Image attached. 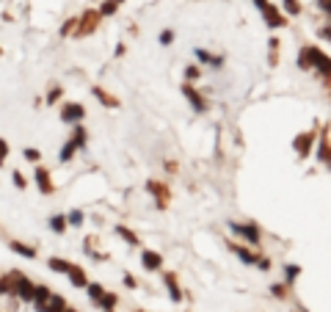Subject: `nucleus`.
Listing matches in <instances>:
<instances>
[{"mask_svg": "<svg viewBox=\"0 0 331 312\" xmlns=\"http://www.w3.org/2000/svg\"><path fill=\"white\" fill-rule=\"evenodd\" d=\"M50 268H52V271H64V274H67V271H69V263H67V260H56V257H52V260H50Z\"/></svg>", "mask_w": 331, "mask_h": 312, "instance_id": "15", "label": "nucleus"}, {"mask_svg": "<svg viewBox=\"0 0 331 312\" xmlns=\"http://www.w3.org/2000/svg\"><path fill=\"white\" fill-rule=\"evenodd\" d=\"M138 312H141V309H138Z\"/></svg>", "mask_w": 331, "mask_h": 312, "instance_id": "33", "label": "nucleus"}, {"mask_svg": "<svg viewBox=\"0 0 331 312\" xmlns=\"http://www.w3.org/2000/svg\"><path fill=\"white\" fill-rule=\"evenodd\" d=\"M185 75H188V80H196V78H199V67H191Z\"/></svg>", "mask_w": 331, "mask_h": 312, "instance_id": "25", "label": "nucleus"}, {"mask_svg": "<svg viewBox=\"0 0 331 312\" xmlns=\"http://www.w3.org/2000/svg\"><path fill=\"white\" fill-rule=\"evenodd\" d=\"M67 274H69V279H72L75 282V285H86V274H83V271L80 268H75V266H69V271H67Z\"/></svg>", "mask_w": 331, "mask_h": 312, "instance_id": "13", "label": "nucleus"}, {"mask_svg": "<svg viewBox=\"0 0 331 312\" xmlns=\"http://www.w3.org/2000/svg\"><path fill=\"white\" fill-rule=\"evenodd\" d=\"M312 141H315V133H304V135H298V138L293 141V146H295V152H298V158H306V155H309Z\"/></svg>", "mask_w": 331, "mask_h": 312, "instance_id": "3", "label": "nucleus"}, {"mask_svg": "<svg viewBox=\"0 0 331 312\" xmlns=\"http://www.w3.org/2000/svg\"><path fill=\"white\" fill-rule=\"evenodd\" d=\"M320 9L326 11V14L331 17V0H320Z\"/></svg>", "mask_w": 331, "mask_h": 312, "instance_id": "26", "label": "nucleus"}, {"mask_svg": "<svg viewBox=\"0 0 331 312\" xmlns=\"http://www.w3.org/2000/svg\"><path fill=\"white\" fill-rule=\"evenodd\" d=\"M11 249L20 251V254H25V257H36V249H25V246H20V243H11Z\"/></svg>", "mask_w": 331, "mask_h": 312, "instance_id": "16", "label": "nucleus"}, {"mask_svg": "<svg viewBox=\"0 0 331 312\" xmlns=\"http://www.w3.org/2000/svg\"><path fill=\"white\" fill-rule=\"evenodd\" d=\"M320 36H323V39H328V42H331V28H320Z\"/></svg>", "mask_w": 331, "mask_h": 312, "instance_id": "30", "label": "nucleus"}, {"mask_svg": "<svg viewBox=\"0 0 331 312\" xmlns=\"http://www.w3.org/2000/svg\"><path fill=\"white\" fill-rule=\"evenodd\" d=\"M58 97H61V89H52V91H50V97H47V99H50V102H56Z\"/></svg>", "mask_w": 331, "mask_h": 312, "instance_id": "29", "label": "nucleus"}, {"mask_svg": "<svg viewBox=\"0 0 331 312\" xmlns=\"http://www.w3.org/2000/svg\"><path fill=\"white\" fill-rule=\"evenodd\" d=\"M165 282H169V293H171V298H174V301H180L182 293H180V287H177V276H174V274H165Z\"/></svg>", "mask_w": 331, "mask_h": 312, "instance_id": "10", "label": "nucleus"}, {"mask_svg": "<svg viewBox=\"0 0 331 312\" xmlns=\"http://www.w3.org/2000/svg\"><path fill=\"white\" fill-rule=\"evenodd\" d=\"M160 42H163V44H171V42H174V33H171V31H163V33H160Z\"/></svg>", "mask_w": 331, "mask_h": 312, "instance_id": "23", "label": "nucleus"}, {"mask_svg": "<svg viewBox=\"0 0 331 312\" xmlns=\"http://www.w3.org/2000/svg\"><path fill=\"white\" fill-rule=\"evenodd\" d=\"M116 232H119V235H124V238H127V240H130V243H133V246H135V243H138V238H135V235H133V232H130V229H124V227H116Z\"/></svg>", "mask_w": 331, "mask_h": 312, "instance_id": "19", "label": "nucleus"}, {"mask_svg": "<svg viewBox=\"0 0 331 312\" xmlns=\"http://www.w3.org/2000/svg\"><path fill=\"white\" fill-rule=\"evenodd\" d=\"M144 266L149 268V271H157L163 266V257L157 254V251H144Z\"/></svg>", "mask_w": 331, "mask_h": 312, "instance_id": "7", "label": "nucleus"}, {"mask_svg": "<svg viewBox=\"0 0 331 312\" xmlns=\"http://www.w3.org/2000/svg\"><path fill=\"white\" fill-rule=\"evenodd\" d=\"M146 191H152L157 196V204H160V207H165V204H169V188L165 185H160V182H146Z\"/></svg>", "mask_w": 331, "mask_h": 312, "instance_id": "5", "label": "nucleus"}, {"mask_svg": "<svg viewBox=\"0 0 331 312\" xmlns=\"http://www.w3.org/2000/svg\"><path fill=\"white\" fill-rule=\"evenodd\" d=\"M298 67H301V69H312V67H315L320 75L331 78V58L326 56V53H320L317 47H304V50H301Z\"/></svg>", "mask_w": 331, "mask_h": 312, "instance_id": "1", "label": "nucleus"}, {"mask_svg": "<svg viewBox=\"0 0 331 312\" xmlns=\"http://www.w3.org/2000/svg\"><path fill=\"white\" fill-rule=\"evenodd\" d=\"M52 229H56V232H64V219H61V216L52 219Z\"/></svg>", "mask_w": 331, "mask_h": 312, "instance_id": "24", "label": "nucleus"}, {"mask_svg": "<svg viewBox=\"0 0 331 312\" xmlns=\"http://www.w3.org/2000/svg\"><path fill=\"white\" fill-rule=\"evenodd\" d=\"M88 293H91V298H94V301H99V298L105 296V290H102L99 285H88Z\"/></svg>", "mask_w": 331, "mask_h": 312, "instance_id": "17", "label": "nucleus"}, {"mask_svg": "<svg viewBox=\"0 0 331 312\" xmlns=\"http://www.w3.org/2000/svg\"><path fill=\"white\" fill-rule=\"evenodd\" d=\"M61 116H64V122H75V119H83V105H67Z\"/></svg>", "mask_w": 331, "mask_h": 312, "instance_id": "8", "label": "nucleus"}, {"mask_svg": "<svg viewBox=\"0 0 331 312\" xmlns=\"http://www.w3.org/2000/svg\"><path fill=\"white\" fill-rule=\"evenodd\" d=\"M317 158H320L323 163H331V144H328V135H323V138H320V155H317Z\"/></svg>", "mask_w": 331, "mask_h": 312, "instance_id": "11", "label": "nucleus"}, {"mask_svg": "<svg viewBox=\"0 0 331 312\" xmlns=\"http://www.w3.org/2000/svg\"><path fill=\"white\" fill-rule=\"evenodd\" d=\"M47 177H50V174H47L44 169H39V172H36V182H39V188H41L44 193H50V191H52V185H50V180H47Z\"/></svg>", "mask_w": 331, "mask_h": 312, "instance_id": "12", "label": "nucleus"}, {"mask_svg": "<svg viewBox=\"0 0 331 312\" xmlns=\"http://www.w3.org/2000/svg\"><path fill=\"white\" fill-rule=\"evenodd\" d=\"M229 249H232V251H235V254H238L243 263H248V266H254V263H257V254H254V251H248V249H243V246L229 243Z\"/></svg>", "mask_w": 331, "mask_h": 312, "instance_id": "6", "label": "nucleus"}, {"mask_svg": "<svg viewBox=\"0 0 331 312\" xmlns=\"http://www.w3.org/2000/svg\"><path fill=\"white\" fill-rule=\"evenodd\" d=\"M99 301L105 304V312H114V307H116V296H102Z\"/></svg>", "mask_w": 331, "mask_h": 312, "instance_id": "18", "label": "nucleus"}, {"mask_svg": "<svg viewBox=\"0 0 331 312\" xmlns=\"http://www.w3.org/2000/svg\"><path fill=\"white\" fill-rule=\"evenodd\" d=\"M182 91H185V97L193 102V108H196L199 114H204V111H207V102H204V97H202V94H199L196 89H193L191 83H185V86H182Z\"/></svg>", "mask_w": 331, "mask_h": 312, "instance_id": "4", "label": "nucleus"}, {"mask_svg": "<svg viewBox=\"0 0 331 312\" xmlns=\"http://www.w3.org/2000/svg\"><path fill=\"white\" fill-rule=\"evenodd\" d=\"M298 274H301L298 266H287V285H293V279H295Z\"/></svg>", "mask_w": 331, "mask_h": 312, "instance_id": "20", "label": "nucleus"}, {"mask_svg": "<svg viewBox=\"0 0 331 312\" xmlns=\"http://www.w3.org/2000/svg\"><path fill=\"white\" fill-rule=\"evenodd\" d=\"M3 155H6V144L0 141V163H3Z\"/></svg>", "mask_w": 331, "mask_h": 312, "instance_id": "31", "label": "nucleus"}, {"mask_svg": "<svg viewBox=\"0 0 331 312\" xmlns=\"http://www.w3.org/2000/svg\"><path fill=\"white\" fill-rule=\"evenodd\" d=\"M64 312H75V309H69V307H67V309H64Z\"/></svg>", "mask_w": 331, "mask_h": 312, "instance_id": "32", "label": "nucleus"}, {"mask_svg": "<svg viewBox=\"0 0 331 312\" xmlns=\"http://www.w3.org/2000/svg\"><path fill=\"white\" fill-rule=\"evenodd\" d=\"M273 296L285 298V296H287V285H273Z\"/></svg>", "mask_w": 331, "mask_h": 312, "instance_id": "22", "label": "nucleus"}, {"mask_svg": "<svg viewBox=\"0 0 331 312\" xmlns=\"http://www.w3.org/2000/svg\"><path fill=\"white\" fill-rule=\"evenodd\" d=\"M229 227H232V232L243 235L248 243H259V229L254 224H229Z\"/></svg>", "mask_w": 331, "mask_h": 312, "instance_id": "2", "label": "nucleus"}, {"mask_svg": "<svg viewBox=\"0 0 331 312\" xmlns=\"http://www.w3.org/2000/svg\"><path fill=\"white\" fill-rule=\"evenodd\" d=\"M83 221V213H72L69 216V224H80Z\"/></svg>", "mask_w": 331, "mask_h": 312, "instance_id": "28", "label": "nucleus"}, {"mask_svg": "<svg viewBox=\"0 0 331 312\" xmlns=\"http://www.w3.org/2000/svg\"><path fill=\"white\" fill-rule=\"evenodd\" d=\"M25 158H28V161H39V152H36V149H28Z\"/></svg>", "mask_w": 331, "mask_h": 312, "instance_id": "27", "label": "nucleus"}, {"mask_svg": "<svg viewBox=\"0 0 331 312\" xmlns=\"http://www.w3.org/2000/svg\"><path fill=\"white\" fill-rule=\"evenodd\" d=\"M285 9H287V14H298V11H301V6L295 3V0H285Z\"/></svg>", "mask_w": 331, "mask_h": 312, "instance_id": "21", "label": "nucleus"}, {"mask_svg": "<svg viewBox=\"0 0 331 312\" xmlns=\"http://www.w3.org/2000/svg\"><path fill=\"white\" fill-rule=\"evenodd\" d=\"M94 97L102 99V102H105V105H111V108H116V105H119V99H114L111 94H105L102 89H94Z\"/></svg>", "mask_w": 331, "mask_h": 312, "instance_id": "14", "label": "nucleus"}, {"mask_svg": "<svg viewBox=\"0 0 331 312\" xmlns=\"http://www.w3.org/2000/svg\"><path fill=\"white\" fill-rule=\"evenodd\" d=\"M196 58H199V61H204V64H212V67H221V64H224L221 56H210L207 50H196Z\"/></svg>", "mask_w": 331, "mask_h": 312, "instance_id": "9", "label": "nucleus"}]
</instances>
